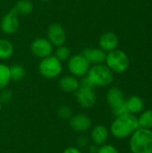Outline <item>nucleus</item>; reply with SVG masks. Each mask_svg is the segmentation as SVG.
<instances>
[{
    "label": "nucleus",
    "mask_w": 152,
    "mask_h": 153,
    "mask_svg": "<svg viewBox=\"0 0 152 153\" xmlns=\"http://www.w3.org/2000/svg\"><path fill=\"white\" fill-rule=\"evenodd\" d=\"M106 65L116 74H123L126 72L130 66V60L125 52L120 49H115L107 53Z\"/></svg>",
    "instance_id": "4"
},
{
    "label": "nucleus",
    "mask_w": 152,
    "mask_h": 153,
    "mask_svg": "<svg viewBox=\"0 0 152 153\" xmlns=\"http://www.w3.org/2000/svg\"><path fill=\"white\" fill-rule=\"evenodd\" d=\"M126 108L128 110V113L136 115L139 113H142L144 109L145 104L143 100L139 96H132L125 101Z\"/></svg>",
    "instance_id": "17"
},
{
    "label": "nucleus",
    "mask_w": 152,
    "mask_h": 153,
    "mask_svg": "<svg viewBox=\"0 0 152 153\" xmlns=\"http://www.w3.org/2000/svg\"><path fill=\"white\" fill-rule=\"evenodd\" d=\"M109 137V131L108 129L103 125H97L91 128L90 131V141L93 144L97 146H101L107 143Z\"/></svg>",
    "instance_id": "15"
},
{
    "label": "nucleus",
    "mask_w": 152,
    "mask_h": 153,
    "mask_svg": "<svg viewBox=\"0 0 152 153\" xmlns=\"http://www.w3.org/2000/svg\"><path fill=\"white\" fill-rule=\"evenodd\" d=\"M54 56L61 62L68 61V59L72 56V51L69 47H67L65 45H62V46L56 47V48L55 49Z\"/></svg>",
    "instance_id": "23"
},
{
    "label": "nucleus",
    "mask_w": 152,
    "mask_h": 153,
    "mask_svg": "<svg viewBox=\"0 0 152 153\" xmlns=\"http://www.w3.org/2000/svg\"><path fill=\"white\" fill-rule=\"evenodd\" d=\"M38 69L42 77L49 80L56 79L62 74L63 65L54 55H51L40 60Z\"/></svg>",
    "instance_id": "5"
},
{
    "label": "nucleus",
    "mask_w": 152,
    "mask_h": 153,
    "mask_svg": "<svg viewBox=\"0 0 152 153\" xmlns=\"http://www.w3.org/2000/svg\"><path fill=\"white\" fill-rule=\"evenodd\" d=\"M129 147L132 153H152V130L138 128L130 136Z\"/></svg>",
    "instance_id": "2"
},
{
    "label": "nucleus",
    "mask_w": 152,
    "mask_h": 153,
    "mask_svg": "<svg viewBox=\"0 0 152 153\" xmlns=\"http://www.w3.org/2000/svg\"><path fill=\"white\" fill-rule=\"evenodd\" d=\"M118 44H119V39L117 35L111 31L103 33L99 39V48L107 53L116 49Z\"/></svg>",
    "instance_id": "14"
},
{
    "label": "nucleus",
    "mask_w": 152,
    "mask_h": 153,
    "mask_svg": "<svg viewBox=\"0 0 152 153\" xmlns=\"http://www.w3.org/2000/svg\"><path fill=\"white\" fill-rule=\"evenodd\" d=\"M20 19L19 15L11 9L7 13H5L0 22V29L6 35H13L19 30Z\"/></svg>",
    "instance_id": "10"
},
{
    "label": "nucleus",
    "mask_w": 152,
    "mask_h": 153,
    "mask_svg": "<svg viewBox=\"0 0 152 153\" xmlns=\"http://www.w3.org/2000/svg\"><path fill=\"white\" fill-rule=\"evenodd\" d=\"M67 68L72 75L79 79L87 75L90 68V64L82 54H75L72 55L68 59Z\"/></svg>",
    "instance_id": "6"
},
{
    "label": "nucleus",
    "mask_w": 152,
    "mask_h": 153,
    "mask_svg": "<svg viewBox=\"0 0 152 153\" xmlns=\"http://www.w3.org/2000/svg\"><path fill=\"white\" fill-rule=\"evenodd\" d=\"M57 114L60 117V118H62L63 120H70L71 117L73 116L72 109L66 105L60 106L57 109Z\"/></svg>",
    "instance_id": "24"
},
{
    "label": "nucleus",
    "mask_w": 152,
    "mask_h": 153,
    "mask_svg": "<svg viewBox=\"0 0 152 153\" xmlns=\"http://www.w3.org/2000/svg\"><path fill=\"white\" fill-rule=\"evenodd\" d=\"M62 153H82V152H81V150L78 147L70 146V147L65 148Z\"/></svg>",
    "instance_id": "28"
},
{
    "label": "nucleus",
    "mask_w": 152,
    "mask_h": 153,
    "mask_svg": "<svg viewBox=\"0 0 152 153\" xmlns=\"http://www.w3.org/2000/svg\"><path fill=\"white\" fill-rule=\"evenodd\" d=\"M59 89L65 93H75L76 91L80 88V80L70 74L61 77L58 81Z\"/></svg>",
    "instance_id": "16"
},
{
    "label": "nucleus",
    "mask_w": 152,
    "mask_h": 153,
    "mask_svg": "<svg viewBox=\"0 0 152 153\" xmlns=\"http://www.w3.org/2000/svg\"><path fill=\"white\" fill-rule=\"evenodd\" d=\"M138 128V117L135 115L126 113L116 117L110 126L109 133L116 139H125L130 137Z\"/></svg>",
    "instance_id": "1"
},
{
    "label": "nucleus",
    "mask_w": 152,
    "mask_h": 153,
    "mask_svg": "<svg viewBox=\"0 0 152 153\" xmlns=\"http://www.w3.org/2000/svg\"><path fill=\"white\" fill-rule=\"evenodd\" d=\"M66 31L64 26L57 22L51 23L47 30V39L54 47H59L65 44Z\"/></svg>",
    "instance_id": "8"
},
{
    "label": "nucleus",
    "mask_w": 152,
    "mask_h": 153,
    "mask_svg": "<svg viewBox=\"0 0 152 153\" xmlns=\"http://www.w3.org/2000/svg\"><path fill=\"white\" fill-rule=\"evenodd\" d=\"M30 49L34 56L42 59L52 55L54 46L47 38H37L30 43Z\"/></svg>",
    "instance_id": "7"
},
{
    "label": "nucleus",
    "mask_w": 152,
    "mask_h": 153,
    "mask_svg": "<svg viewBox=\"0 0 152 153\" xmlns=\"http://www.w3.org/2000/svg\"><path fill=\"white\" fill-rule=\"evenodd\" d=\"M107 102L111 108L112 111L119 108L125 104V98L122 90L118 87H112L107 92Z\"/></svg>",
    "instance_id": "12"
},
{
    "label": "nucleus",
    "mask_w": 152,
    "mask_h": 153,
    "mask_svg": "<svg viewBox=\"0 0 152 153\" xmlns=\"http://www.w3.org/2000/svg\"><path fill=\"white\" fill-rule=\"evenodd\" d=\"M14 53L13 43L6 39H0V60L10 59Z\"/></svg>",
    "instance_id": "19"
},
{
    "label": "nucleus",
    "mask_w": 152,
    "mask_h": 153,
    "mask_svg": "<svg viewBox=\"0 0 152 153\" xmlns=\"http://www.w3.org/2000/svg\"><path fill=\"white\" fill-rule=\"evenodd\" d=\"M25 75H26V70L22 65L15 64L10 66L11 82H19L25 78Z\"/></svg>",
    "instance_id": "20"
},
{
    "label": "nucleus",
    "mask_w": 152,
    "mask_h": 153,
    "mask_svg": "<svg viewBox=\"0 0 152 153\" xmlns=\"http://www.w3.org/2000/svg\"><path fill=\"white\" fill-rule=\"evenodd\" d=\"M97 153H119V152L114 145L106 143L99 147Z\"/></svg>",
    "instance_id": "26"
},
{
    "label": "nucleus",
    "mask_w": 152,
    "mask_h": 153,
    "mask_svg": "<svg viewBox=\"0 0 152 153\" xmlns=\"http://www.w3.org/2000/svg\"><path fill=\"white\" fill-rule=\"evenodd\" d=\"M75 98L78 104L82 108H91L94 107L97 101V96L94 91V88L81 87L75 92Z\"/></svg>",
    "instance_id": "9"
},
{
    "label": "nucleus",
    "mask_w": 152,
    "mask_h": 153,
    "mask_svg": "<svg viewBox=\"0 0 152 153\" xmlns=\"http://www.w3.org/2000/svg\"><path fill=\"white\" fill-rule=\"evenodd\" d=\"M86 76L94 87L108 86L114 80V73L104 64L90 66Z\"/></svg>",
    "instance_id": "3"
},
{
    "label": "nucleus",
    "mask_w": 152,
    "mask_h": 153,
    "mask_svg": "<svg viewBox=\"0 0 152 153\" xmlns=\"http://www.w3.org/2000/svg\"><path fill=\"white\" fill-rule=\"evenodd\" d=\"M138 123L140 128L152 129V108L142 112L138 117Z\"/></svg>",
    "instance_id": "22"
},
{
    "label": "nucleus",
    "mask_w": 152,
    "mask_h": 153,
    "mask_svg": "<svg viewBox=\"0 0 152 153\" xmlns=\"http://www.w3.org/2000/svg\"><path fill=\"white\" fill-rule=\"evenodd\" d=\"M39 1H41V2H49L51 0H39Z\"/></svg>",
    "instance_id": "30"
},
{
    "label": "nucleus",
    "mask_w": 152,
    "mask_h": 153,
    "mask_svg": "<svg viewBox=\"0 0 152 153\" xmlns=\"http://www.w3.org/2000/svg\"><path fill=\"white\" fill-rule=\"evenodd\" d=\"M10 82V66L5 64L0 63V91L7 88Z\"/></svg>",
    "instance_id": "21"
},
{
    "label": "nucleus",
    "mask_w": 152,
    "mask_h": 153,
    "mask_svg": "<svg viewBox=\"0 0 152 153\" xmlns=\"http://www.w3.org/2000/svg\"><path fill=\"white\" fill-rule=\"evenodd\" d=\"M2 105H3V104L0 102V111H1V109H2Z\"/></svg>",
    "instance_id": "31"
},
{
    "label": "nucleus",
    "mask_w": 152,
    "mask_h": 153,
    "mask_svg": "<svg viewBox=\"0 0 152 153\" xmlns=\"http://www.w3.org/2000/svg\"><path fill=\"white\" fill-rule=\"evenodd\" d=\"M98 149H99V146H97V145H95V144H93V145H90V146H89V152L90 153H97L98 152Z\"/></svg>",
    "instance_id": "29"
},
{
    "label": "nucleus",
    "mask_w": 152,
    "mask_h": 153,
    "mask_svg": "<svg viewBox=\"0 0 152 153\" xmlns=\"http://www.w3.org/2000/svg\"><path fill=\"white\" fill-rule=\"evenodd\" d=\"M90 65L104 64L107 57V52L100 48H87L81 53Z\"/></svg>",
    "instance_id": "13"
},
{
    "label": "nucleus",
    "mask_w": 152,
    "mask_h": 153,
    "mask_svg": "<svg viewBox=\"0 0 152 153\" xmlns=\"http://www.w3.org/2000/svg\"><path fill=\"white\" fill-rule=\"evenodd\" d=\"M13 94L11 90H8L5 88V89L0 91V102L2 104L10 103L11 100H13Z\"/></svg>",
    "instance_id": "25"
},
{
    "label": "nucleus",
    "mask_w": 152,
    "mask_h": 153,
    "mask_svg": "<svg viewBox=\"0 0 152 153\" xmlns=\"http://www.w3.org/2000/svg\"><path fill=\"white\" fill-rule=\"evenodd\" d=\"M89 145V138L87 136H80L77 140V147L79 149L81 148H85Z\"/></svg>",
    "instance_id": "27"
},
{
    "label": "nucleus",
    "mask_w": 152,
    "mask_h": 153,
    "mask_svg": "<svg viewBox=\"0 0 152 153\" xmlns=\"http://www.w3.org/2000/svg\"><path fill=\"white\" fill-rule=\"evenodd\" d=\"M12 9L17 15L28 16L33 11V4L30 0H18Z\"/></svg>",
    "instance_id": "18"
},
{
    "label": "nucleus",
    "mask_w": 152,
    "mask_h": 153,
    "mask_svg": "<svg viewBox=\"0 0 152 153\" xmlns=\"http://www.w3.org/2000/svg\"><path fill=\"white\" fill-rule=\"evenodd\" d=\"M70 127L78 133H85L92 127V121L90 117L85 114H77L69 120Z\"/></svg>",
    "instance_id": "11"
}]
</instances>
